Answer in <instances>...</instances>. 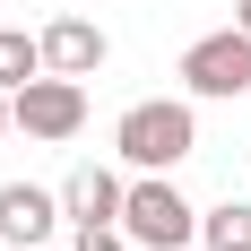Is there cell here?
<instances>
[{
	"mask_svg": "<svg viewBox=\"0 0 251 251\" xmlns=\"http://www.w3.org/2000/svg\"><path fill=\"white\" fill-rule=\"evenodd\" d=\"M182 251H191V243H182Z\"/></svg>",
	"mask_w": 251,
	"mask_h": 251,
	"instance_id": "cell-14",
	"label": "cell"
},
{
	"mask_svg": "<svg viewBox=\"0 0 251 251\" xmlns=\"http://www.w3.org/2000/svg\"><path fill=\"white\" fill-rule=\"evenodd\" d=\"M113 156H122L130 174H174L182 156H200V113H191V96L130 104L122 122H113Z\"/></svg>",
	"mask_w": 251,
	"mask_h": 251,
	"instance_id": "cell-1",
	"label": "cell"
},
{
	"mask_svg": "<svg viewBox=\"0 0 251 251\" xmlns=\"http://www.w3.org/2000/svg\"><path fill=\"white\" fill-rule=\"evenodd\" d=\"M122 191L130 182L113 174V165H78V174L61 182V217H70V226H122Z\"/></svg>",
	"mask_w": 251,
	"mask_h": 251,
	"instance_id": "cell-7",
	"label": "cell"
},
{
	"mask_svg": "<svg viewBox=\"0 0 251 251\" xmlns=\"http://www.w3.org/2000/svg\"><path fill=\"white\" fill-rule=\"evenodd\" d=\"M0 251H9V243H0Z\"/></svg>",
	"mask_w": 251,
	"mask_h": 251,
	"instance_id": "cell-13",
	"label": "cell"
},
{
	"mask_svg": "<svg viewBox=\"0 0 251 251\" xmlns=\"http://www.w3.org/2000/svg\"><path fill=\"white\" fill-rule=\"evenodd\" d=\"M104 26L96 18H78V9H61V18L44 26V70H61V78H96L104 70Z\"/></svg>",
	"mask_w": 251,
	"mask_h": 251,
	"instance_id": "cell-5",
	"label": "cell"
},
{
	"mask_svg": "<svg viewBox=\"0 0 251 251\" xmlns=\"http://www.w3.org/2000/svg\"><path fill=\"white\" fill-rule=\"evenodd\" d=\"M52 226H61V191H35V182H0V243H9V251H35Z\"/></svg>",
	"mask_w": 251,
	"mask_h": 251,
	"instance_id": "cell-6",
	"label": "cell"
},
{
	"mask_svg": "<svg viewBox=\"0 0 251 251\" xmlns=\"http://www.w3.org/2000/svg\"><path fill=\"white\" fill-rule=\"evenodd\" d=\"M234 26H243V35H251V0H234Z\"/></svg>",
	"mask_w": 251,
	"mask_h": 251,
	"instance_id": "cell-12",
	"label": "cell"
},
{
	"mask_svg": "<svg viewBox=\"0 0 251 251\" xmlns=\"http://www.w3.org/2000/svg\"><path fill=\"white\" fill-rule=\"evenodd\" d=\"M182 96L191 104H243L251 96V35L243 26H217L182 52Z\"/></svg>",
	"mask_w": 251,
	"mask_h": 251,
	"instance_id": "cell-3",
	"label": "cell"
},
{
	"mask_svg": "<svg viewBox=\"0 0 251 251\" xmlns=\"http://www.w3.org/2000/svg\"><path fill=\"white\" fill-rule=\"evenodd\" d=\"M122 234L148 251H182V243H200V208L174 191V174H139L122 191Z\"/></svg>",
	"mask_w": 251,
	"mask_h": 251,
	"instance_id": "cell-2",
	"label": "cell"
},
{
	"mask_svg": "<svg viewBox=\"0 0 251 251\" xmlns=\"http://www.w3.org/2000/svg\"><path fill=\"white\" fill-rule=\"evenodd\" d=\"M200 243H208V251H251V200L200 208Z\"/></svg>",
	"mask_w": 251,
	"mask_h": 251,
	"instance_id": "cell-8",
	"label": "cell"
},
{
	"mask_svg": "<svg viewBox=\"0 0 251 251\" xmlns=\"http://www.w3.org/2000/svg\"><path fill=\"white\" fill-rule=\"evenodd\" d=\"M0 130H18V113H9V87H0Z\"/></svg>",
	"mask_w": 251,
	"mask_h": 251,
	"instance_id": "cell-11",
	"label": "cell"
},
{
	"mask_svg": "<svg viewBox=\"0 0 251 251\" xmlns=\"http://www.w3.org/2000/svg\"><path fill=\"white\" fill-rule=\"evenodd\" d=\"M35 70H44V35H26V26H0V87L18 96Z\"/></svg>",
	"mask_w": 251,
	"mask_h": 251,
	"instance_id": "cell-9",
	"label": "cell"
},
{
	"mask_svg": "<svg viewBox=\"0 0 251 251\" xmlns=\"http://www.w3.org/2000/svg\"><path fill=\"white\" fill-rule=\"evenodd\" d=\"M9 113H18V130H26V139H52V148H61V139H78V130H87V78L35 70L18 96H9Z\"/></svg>",
	"mask_w": 251,
	"mask_h": 251,
	"instance_id": "cell-4",
	"label": "cell"
},
{
	"mask_svg": "<svg viewBox=\"0 0 251 251\" xmlns=\"http://www.w3.org/2000/svg\"><path fill=\"white\" fill-rule=\"evenodd\" d=\"M70 251H130V234H122V226H78Z\"/></svg>",
	"mask_w": 251,
	"mask_h": 251,
	"instance_id": "cell-10",
	"label": "cell"
}]
</instances>
